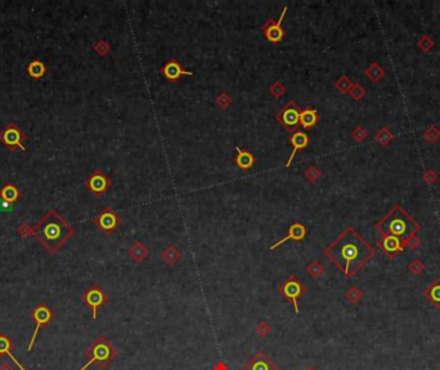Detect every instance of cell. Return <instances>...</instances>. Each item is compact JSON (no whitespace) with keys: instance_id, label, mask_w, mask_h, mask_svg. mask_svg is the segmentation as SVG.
I'll use <instances>...</instances> for the list:
<instances>
[{"instance_id":"1","label":"cell","mask_w":440,"mask_h":370,"mask_svg":"<svg viewBox=\"0 0 440 370\" xmlns=\"http://www.w3.org/2000/svg\"><path fill=\"white\" fill-rule=\"evenodd\" d=\"M324 256L346 278H353L374 257L375 250L355 229L346 228L323 251Z\"/></svg>"},{"instance_id":"2","label":"cell","mask_w":440,"mask_h":370,"mask_svg":"<svg viewBox=\"0 0 440 370\" xmlns=\"http://www.w3.org/2000/svg\"><path fill=\"white\" fill-rule=\"evenodd\" d=\"M32 235L49 252H57L72 237L73 229L57 211L50 210L32 227Z\"/></svg>"},{"instance_id":"3","label":"cell","mask_w":440,"mask_h":370,"mask_svg":"<svg viewBox=\"0 0 440 370\" xmlns=\"http://www.w3.org/2000/svg\"><path fill=\"white\" fill-rule=\"evenodd\" d=\"M376 230L381 235H393L403 240L404 244L418 231V224L400 206L395 204L386 216L376 224Z\"/></svg>"},{"instance_id":"4","label":"cell","mask_w":440,"mask_h":370,"mask_svg":"<svg viewBox=\"0 0 440 370\" xmlns=\"http://www.w3.org/2000/svg\"><path fill=\"white\" fill-rule=\"evenodd\" d=\"M84 354L88 357V363L81 367L80 370H87L90 365L94 364L99 369H104L117 356V350L104 336H98Z\"/></svg>"},{"instance_id":"5","label":"cell","mask_w":440,"mask_h":370,"mask_svg":"<svg viewBox=\"0 0 440 370\" xmlns=\"http://www.w3.org/2000/svg\"><path fill=\"white\" fill-rule=\"evenodd\" d=\"M307 290V287L301 283L300 280L297 279L295 275H291V277H288L284 280L283 283L281 284L280 288H278V293L292 305L295 313H299V311H300V309H299V300H300V297Z\"/></svg>"},{"instance_id":"6","label":"cell","mask_w":440,"mask_h":370,"mask_svg":"<svg viewBox=\"0 0 440 370\" xmlns=\"http://www.w3.org/2000/svg\"><path fill=\"white\" fill-rule=\"evenodd\" d=\"M300 114L301 108L293 100H290L276 114V118L288 133L292 134L300 127Z\"/></svg>"},{"instance_id":"7","label":"cell","mask_w":440,"mask_h":370,"mask_svg":"<svg viewBox=\"0 0 440 370\" xmlns=\"http://www.w3.org/2000/svg\"><path fill=\"white\" fill-rule=\"evenodd\" d=\"M25 142H26V135L14 122L8 123L7 126L0 131V143L12 152L17 149L26 150Z\"/></svg>"},{"instance_id":"8","label":"cell","mask_w":440,"mask_h":370,"mask_svg":"<svg viewBox=\"0 0 440 370\" xmlns=\"http://www.w3.org/2000/svg\"><path fill=\"white\" fill-rule=\"evenodd\" d=\"M84 185H85V188L89 190L90 193L93 194L94 197L99 198L108 192V189L112 185V181H111V179L108 177L107 173H104L103 171L97 169V170H94L85 179Z\"/></svg>"},{"instance_id":"9","label":"cell","mask_w":440,"mask_h":370,"mask_svg":"<svg viewBox=\"0 0 440 370\" xmlns=\"http://www.w3.org/2000/svg\"><path fill=\"white\" fill-rule=\"evenodd\" d=\"M94 225L104 234H112L121 225V217L111 207H104L93 219Z\"/></svg>"},{"instance_id":"10","label":"cell","mask_w":440,"mask_h":370,"mask_svg":"<svg viewBox=\"0 0 440 370\" xmlns=\"http://www.w3.org/2000/svg\"><path fill=\"white\" fill-rule=\"evenodd\" d=\"M287 13V5H284L283 9H282V13L280 14V18L277 21L273 20V18H269V20L265 22V24L261 26V32L264 33V36L269 43L277 45L278 43L283 40L284 37V30L282 27L283 24L284 17Z\"/></svg>"},{"instance_id":"11","label":"cell","mask_w":440,"mask_h":370,"mask_svg":"<svg viewBox=\"0 0 440 370\" xmlns=\"http://www.w3.org/2000/svg\"><path fill=\"white\" fill-rule=\"evenodd\" d=\"M81 298H83L84 304L89 306L92 313H93V320H97L98 309L100 306H103L107 301H108V297H107V294L104 293L103 289L99 285H92L90 288H88L83 293Z\"/></svg>"},{"instance_id":"12","label":"cell","mask_w":440,"mask_h":370,"mask_svg":"<svg viewBox=\"0 0 440 370\" xmlns=\"http://www.w3.org/2000/svg\"><path fill=\"white\" fill-rule=\"evenodd\" d=\"M160 75H162L165 79H166L169 83H177L182 76H193V72L192 71L186 70L182 64L179 63V60L175 59V58H170L165 62L162 67L160 68Z\"/></svg>"},{"instance_id":"13","label":"cell","mask_w":440,"mask_h":370,"mask_svg":"<svg viewBox=\"0 0 440 370\" xmlns=\"http://www.w3.org/2000/svg\"><path fill=\"white\" fill-rule=\"evenodd\" d=\"M31 316H32L33 320L36 321V327H35V330H33L32 337H31L30 340V343L27 346V351L32 350V346L33 343H35V341H36V336L37 333H39V329L52 319L53 313H52V311H50V309L48 306H45V305H39L36 309H33Z\"/></svg>"},{"instance_id":"14","label":"cell","mask_w":440,"mask_h":370,"mask_svg":"<svg viewBox=\"0 0 440 370\" xmlns=\"http://www.w3.org/2000/svg\"><path fill=\"white\" fill-rule=\"evenodd\" d=\"M377 246L380 247L382 252L390 258H395L400 252H403L406 248L403 240L393 235H381L380 239L377 240Z\"/></svg>"},{"instance_id":"15","label":"cell","mask_w":440,"mask_h":370,"mask_svg":"<svg viewBox=\"0 0 440 370\" xmlns=\"http://www.w3.org/2000/svg\"><path fill=\"white\" fill-rule=\"evenodd\" d=\"M242 370H280L273 361L270 360L263 350H259L252 357L249 359Z\"/></svg>"},{"instance_id":"16","label":"cell","mask_w":440,"mask_h":370,"mask_svg":"<svg viewBox=\"0 0 440 370\" xmlns=\"http://www.w3.org/2000/svg\"><path fill=\"white\" fill-rule=\"evenodd\" d=\"M308 235V229L307 227L301 223H293L288 227V230H287L286 237L282 238L281 240H278L277 243H274L273 246H270L269 250L274 251L277 250L278 247L282 246L283 243L288 242V240H292V242H301V240L305 239V237Z\"/></svg>"},{"instance_id":"17","label":"cell","mask_w":440,"mask_h":370,"mask_svg":"<svg viewBox=\"0 0 440 370\" xmlns=\"http://www.w3.org/2000/svg\"><path fill=\"white\" fill-rule=\"evenodd\" d=\"M290 144L291 147H292V150H291V154H290V158L287 161L286 167H290L291 164H292V160L295 158L296 153L299 150L301 149H305L308 147V144H309V137H308V134L305 131H301V130H297L295 133L291 134L290 137Z\"/></svg>"},{"instance_id":"18","label":"cell","mask_w":440,"mask_h":370,"mask_svg":"<svg viewBox=\"0 0 440 370\" xmlns=\"http://www.w3.org/2000/svg\"><path fill=\"white\" fill-rule=\"evenodd\" d=\"M236 150L237 154L233 157V160L232 161L237 165L238 169H241V170L246 172V171L250 170L253 165L256 164V158H255V156L251 153L250 150L244 149V148L240 147H237Z\"/></svg>"},{"instance_id":"19","label":"cell","mask_w":440,"mask_h":370,"mask_svg":"<svg viewBox=\"0 0 440 370\" xmlns=\"http://www.w3.org/2000/svg\"><path fill=\"white\" fill-rule=\"evenodd\" d=\"M127 255L130 257L131 260L134 262L140 263L143 262L146 260L148 255H150V250L144 246L140 240H135L130 247H129V250H127Z\"/></svg>"},{"instance_id":"20","label":"cell","mask_w":440,"mask_h":370,"mask_svg":"<svg viewBox=\"0 0 440 370\" xmlns=\"http://www.w3.org/2000/svg\"><path fill=\"white\" fill-rule=\"evenodd\" d=\"M18 198H21V192L13 183H7L0 188V199L5 204L16 203Z\"/></svg>"},{"instance_id":"21","label":"cell","mask_w":440,"mask_h":370,"mask_svg":"<svg viewBox=\"0 0 440 370\" xmlns=\"http://www.w3.org/2000/svg\"><path fill=\"white\" fill-rule=\"evenodd\" d=\"M319 121V114H318L317 110H314L312 107L304 108L301 111L300 114V126H303L304 129H312L318 123Z\"/></svg>"},{"instance_id":"22","label":"cell","mask_w":440,"mask_h":370,"mask_svg":"<svg viewBox=\"0 0 440 370\" xmlns=\"http://www.w3.org/2000/svg\"><path fill=\"white\" fill-rule=\"evenodd\" d=\"M424 296L426 297L427 301L431 305H434L438 310H440V278L434 280L433 283L424 290Z\"/></svg>"},{"instance_id":"23","label":"cell","mask_w":440,"mask_h":370,"mask_svg":"<svg viewBox=\"0 0 440 370\" xmlns=\"http://www.w3.org/2000/svg\"><path fill=\"white\" fill-rule=\"evenodd\" d=\"M26 71L29 76L32 77L33 80H40L47 75V66L43 60L33 59L26 66Z\"/></svg>"},{"instance_id":"24","label":"cell","mask_w":440,"mask_h":370,"mask_svg":"<svg viewBox=\"0 0 440 370\" xmlns=\"http://www.w3.org/2000/svg\"><path fill=\"white\" fill-rule=\"evenodd\" d=\"M161 258L166 263L169 265H174V263H177L178 261L180 260V257H182V254H180V251L177 250V247L174 246H169L166 247L165 250L161 252Z\"/></svg>"},{"instance_id":"25","label":"cell","mask_w":440,"mask_h":370,"mask_svg":"<svg viewBox=\"0 0 440 370\" xmlns=\"http://www.w3.org/2000/svg\"><path fill=\"white\" fill-rule=\"evenodd\" d=\"M9 350H10V341L8 340V337H5V336H0V355H7V356L10 357V360L13 361L17 367L20 368V370H26L22 365H21L20 361L16 360V357L12 355V352H10Z\"/></svg>"},{"instance_id":"26","label":"cell","mask_w":440,"mask_h":370,"mask_svg":"<svg viewBox=\"0 0 440 370\" xmlns=\"http://www.w3.org/2000/svg\"><path fill=\"white\" fill-rule=\"evenodd\" d=\"M305 271H307V274L309 277L319 278L320 275L324 273V266L319 262V261H313V262H310L309 265H307Z\"/></svg>"},{"instance_id":"27","label":"cell","mask_w":440,"mask_h":370,"mask_svg":"<svg viewBox=\"0 0 440 370\" xmlns=\"http://www.w3.org/2000/svg\"><path fill=\"white\" fill-rule=\"evenodd\" d=\"M345 298H346L347 302H350V304L355 305L358 304L360 300H362V297H363V293H362V290L359 289L358 287H350L349 289L345 292Z\"/></svg>"},{"instance_id":"28","label":"cell","mask_w":440,"mask_h":370,"mask_svg":"<svg viewBox=\"0 0 440 370\" xmlns=\"http://www.w3.org/2000/svg\"><path fill=\"white\" fill-rule=\"evenodd\" d=\"M93 50L98 54V56H100V57H104V56H107V54L111 52V45H110V43H107L106 40H103V39H102V40H98L97 43L94 44Z\"/></svg>"},{"instance_id":"29","label":"cell","mask_w":440,"mask_h":370,"mask_svg":"<svg viewBox=\"0 0 440 370\" xmlns=\"http://www.w3.org/2000/svg\"><path fill=\"white\" fill-rule=\"evenodd\" d=\"M215 103L218 104V107L221 108V110H227L232 106V97H230L228 93H221L220 95H218L217 99H215Z\"/></svg>"},{"instance_id":"30","label":"cell","mask_w":440,"mask_h":370,"mask_svg":"<svg viewBox=\"0 0 440 370\" xmlns=\"http://www.w3.org/2000/svg\"><path fill=\"white\" fill-rule=\"evenodd\" d=\"M304 176L307 177V180H309L310 183H315L320 177L319 169L317 166H309L304 171Z\"/></svg>"},{"instance_id":"31","label":"cell","mask_w":440,"mask_h":370,"mask_svg":"<svg viewBox=\"0 0 440 370\" xmlns=\"http://www.w3.org/2000/svg\"><path fill=\"white\" fill-rule=\"evenodd\" d=\"M269 91L276 99H280V98L286 93V87H284V85L281 83V81H276V83L269 87Z\"/></svg>"},{"instance_id":"32","label":"cell","mask_w":440,"mask_h":370,"mask_svg":"<svg viewBox=\"0 0 440 370\" xmlns=\"http://www.w3.org/2000/svg\"><path fill=\"white\" fill-rule=\"evenodd\" d=\"M270 329H272V328H270V325L268 324V321L265 320H261L260 323L255 327V332H256L260 337H268L270 333Z\"/></svg>"},{"instance_id":"33","label":"cell","mask_w":440,"mask_h":370,"mask_svg":"<svg viewBox=\"0 0 440 370\" xmlns=\"http://www.w3.org/2000/svg\"><path fill=\"white\" fill-rule=\"evenodd\" d=\"M350 86H351V83L346 76H341L336 83V87L341 91V93H346V91L350 89Z\"/></svg>"},{"instance_id":"34","label":"cell","mask_w":440,"mask_h":370,"mask_svg":"<svg viewBox=\"0 0 440 370\" xmlns=\"http://www.w3.org/2000/svg\"><path fill=\"white\" fill-rule=\"evenodd\" d=\"M18 234H20L22 238H27L30 234H32V228L29 227L26 223H22L18 227Z\"/></svg>"},{"instance_id":"35","label":"cell","mask_w":440,"mask_h":370,"mask_svg":"<svg viewBox=\"0 0 440 370\" xmlns=\"http://www.w3.org/2000/svg\"><path fill=\"white\" fill-rule=\"evenodd\" d=\"M422 269H424V265H422V262H420L418 260H416L414 262H412L409 265V270L414 274L421 273V271H422Z\"/></svg>"},{"instance_id":"36","label":"cell","mask_w":440,"mask_h":370,"mask_svg":"<svg viewBox=\"0 0 440 370\" xmlns=\"http://www.w3.org/2000/svg\"><path fill=\"white\" fill-rule=\"evenodd\" d=\"M353 137L355 138V139L359 140V142H360V140H362L364 137H366V133H363V131H362V129H359V127H358L357 130L354 131Z\"/></svg>"},{"instance_id":"37","label":"cell","mask_w":440,"mask_h":370,"mask_svg":"<svg viewBox=\"0 0 440 370\" xmlns=\"http://www.w3.org/2000/svg\"><path fill=\"white\" fill-rule=\"evenodd\" d=\"M351 95H353V98H355V99H358V98H360L362 97V95H363V90H362V89H360V87H354L353 90H351Z\"/></svg>"},{"instance_id":"38","label":"cell","mask_w":440,"mask_h":370,"mask_svg":"<svg viewBox=\"0 0 440 370\" xmlns=\"http://www.w3.org/2000/svg\"><path fill=\"white\" fill-rule=\"evenodd\" d=\"M214 370H228V368H227V365L223 363V361H219V363L215 365Z\"/></svg>"},{"instance_id":"39","label":"cell","mask_w":440,"mask_h":370,"mask_svg":"<svg viewBox=\"0 0 440 370\" xmlns=\"http://www.w3.org/2000/svg\"><path fill=\"white\" fill-rule=\"evenodd\" d=\"M304 370H315V369H314V368H312V367H309V368H307V369H304Z\"/></svg>"}]
</instances>
